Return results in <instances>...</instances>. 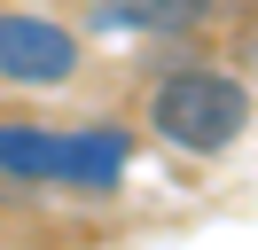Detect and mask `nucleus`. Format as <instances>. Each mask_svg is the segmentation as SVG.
<instances>
[{
  "mask_svg": "<svg viewBox=\"0 0 258 250\" xmlns=\"http://www.w3.org/2000/svg\"><path fill=\"white\" fill-rule=\"evenodd\" d=\"M242 117H250V94L227 71H172L149 86V125L188 156H219L227 141H242Z\"/></svg>",
  "mask_w": 258,
  "mask_h": 250,
  "instance_id": "1",
  "label": "nucleus"
},
{
  "mask_svg": "<svg viewBox=\"0 0 258 250\" xmlns=\"http://www.w3.org/2000/svg\"><path fill=\"white\" fill-rule=\"evenodd\" d=\"M79 71V39L47 16H0V78L16 86H63Z\"/></svg>",
  "mask_w": 258,
  "mask_h": 250,
  "instance_id": "2",
  "label": "nucleus"
},
{
  "mask_svg": "<svg viewBox=\"0 0 258 250\" xmlns=\"http://www.w3.org/2000/svg\"><path fill=\"white\" fill-rule=\"evenodd\" d=\"M117 172H125V133H117V125H86V133H63L55 180H71V188H117Z\"/></svg>",
  "mask_w": 258,
  "mask_h": 250,
  "instance_id": "3",
  "label": "nucleus"
},
{
  "mask_svg": "<svg viewBox=\"0 0 258 250\" xmlns=\"http://www.w3.org/2000/svg\"><path fill=\"white\" fill-rule=\"evenodd\" d=\"M211 0H94L102 24H125V31H188L204 24Z\"/></svg>",
  "mask_w": 258,
  "mask_h": 250,
  "instance_id": "4",
  "label": "nucleus"
},
{
  "mask_svg": "<svg viewBox=\"0 0 258 250\" xmlns=\"http://www.w3.org/2000/svg\"><path fill=\"white\" fill-rule=\"evenodd\" d=\"M55 156H63V133L0 125V172H8V180H55Z\"/></svg>",
  "mask_w": 258,
  "mask_h": 250,
  "instance_id": "5",
  "label": "nucleus"
}]
</instances>
